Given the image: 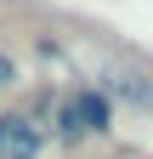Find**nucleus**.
Here are the masks:
<instances>
[{
  "label": "nucleus",
  "mask_w": 153,
  "mask_h": 159,
  "mask_svg": "<svg viewBox=\"0 0 153 159\" xmlns=\"http://www.w3.org/2000/svg\"><path fill=\"white\" fill-rule=\"evenodd\" d=\"M108 119H113V108H108L102 91H74L57 108V131L63 136H91V131H108Z\"/></svg>",
  "instance_id": "1"
},
{
  "label": "nucleus",
  "mask_w": 153,
  "mask_h": 159,
  "mask_svg": "<svg viewBox=\"0 0 153 159\" xmlns=\"http://www.w3.org/2000/svg\"><path fill=\"white\" fill-rule=\"evenodd\" d=\"M0 159H40V131L23 114H0Z\"/></svg>",
  "instance_id": "2"
}]
</instances>
